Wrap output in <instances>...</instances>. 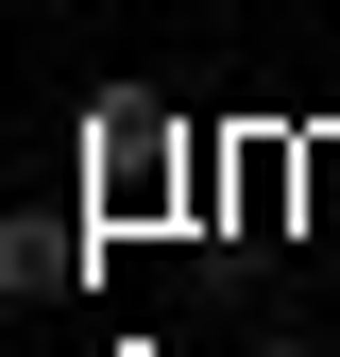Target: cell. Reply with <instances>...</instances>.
Here are the masks:
<instances>
[{
    "label": "cell",
    "instance_id": "cell-1",
    "mask_svg": "<svg viewBox=\"0 0 340 357\" xmlns=\"http://www.w3.org/2000/svg\"><path fill=\"white\" fill-rule=\"evenodd\" d=\"M255 357H323V340H307V324H272V340H255Z\"/></svg>",
    "mask_w": 340,
    "mask_h": 357
}]
</instances>
